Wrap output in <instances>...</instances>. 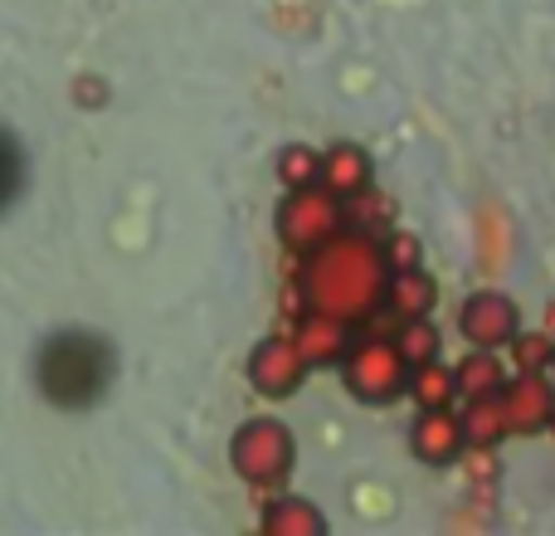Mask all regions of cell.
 <instances>
[{"label": "cell", "instance_id": "e0dca14e", "mask_svg": "<svg viewBox=\"0 0 555 536\" xmlns=\"http://www.w3.org/2000/svg\"><path fill=\"white\" fill-rule=\"evenodd\" d=\"M400 352H404V361L410 366H420V361H434V352H439V327L429 322V317H410V322L400 327Z\"/></svg>", "mask_w": 555, "mask_h": 536}, {"label": "cell", "instance_id": "7c38bea8", "mask_svg": "<svg viewBox=\"0 0 555 536\" xmlns=\"http://www.w3.org/2000/svg\"><path fill=\"white\" fill-rule=\"evenodd\" d=\"M459 385H463V400H482V395H498L507 385V371H502L498 352L492 346H468L459 361Z\"/></svg>", "mask_w": 555, "mask_h": 536}, {"label": "cell", "instance_id": "5b68a950", "mask_svg": "<svg viewBox=\"0 0 555 536\" xmlns=\"http://www.w3.org/2000/svg\"><path fill=\"white\" fill-rule=\"evenodd\" d=\"M459 332L468 346H492V352H502V346H512L521 336V312L507 293L482 288V293H473L468 303H463Z\"/></svg>", "mask_w": 555, "mask_h": 536}, {"label": "cell", "instance_id": "8fae6325", "mask_svg": "<svg viewBox=\"0 0 555 536\" xmlns=\"http://www.w3.org/2000/svg\"><path fill=\"white\" fill-rule=\"evenodd\" d=\"M410 395H414V405L420 410H443V405H453L463 395V385H459V366H439V361H420L410 371Z\"/></svg>", "mask_w": 555, "mask_h": 536}, {"label": "cell", "instance_id": "7a4b0ae2", "mask_svg": "<svg viewBox=\"0 0 555 536\" xmlns=\"http://www.w3.org/2000/svg\"><path fill=\"white\" fill-rule=\"evenodd\" d=\"M410 371L414 366L404 361L400 342H385V336H365V342H356L351 352L341 356L346 391L365 405H385V400H395V395H404L410 391Z\"/></svg>", "mask_w": 555, "mask_h": 536}, {"label": "cell", "instance_id": "ac0fdd59", "mask_svg": "<svg viewBox=\"0 0 555 536\" xmlns=\"http://www.w3.org/2000/svg\"><path fill=\"white\" fill-rule=\"evenodd\" d=\"M507 352L517 356V371H546V366H555L551 336H537V332H521L517 342L507 346Z\"/></svg>", "mask_w": 555, "mask_h": 536}, {"label": "cell", "instance_id": "8992f818", "mask_svg": "<svg viewBox=\"0 0 555 536\" xmlns=\"http://www.w3.org/2000/svg\"><path fill=\"white\" fill-rule=\"evenodd\" d=\"M307 371H312V361L302 356L297 336H269V342H259L249 356V381H254V391L269 395V400H287V395L307 381Z\"/></svg>", "mask_w": 555, "mask_h": 536}, {"label": "cell", "instance_id": "ba28073f", "mask_svg": "<svg viewBox=\"0 0 555 536\" xmlns=\"http://www.w3.org/2000/svg\"><path fill=\"white\" fill-rule=\"evenodd\" d=\"M410 449H414V459L429 463V469L453 463L463 449H468L463 414H453L449 405H443V410H420V420H414V430H410Z\"/></svg>", "mask_w": 555, "mask_h": 536}, {"label": "cell", "instance_id": "2e32d148", "mask_svg": "<svg viewBox=\"0 0 555 536\" xmlns=\"http://www.w3.org/2000/svg\"><path fill=\"white\" fill-rule=\"evenodd\" d=\"M278 181H283L287 191H297V186H317L322 181V156H317L307 142H287L283 152H278Z\"/></svg>", "mask_w": 555, "mask_h": 536}, {"label": "cell", "instance_id": "30bf717a", "mask_svg": "<svg viewBox=\"0 0 555 536\" xmlns=\"http://www.w3.org/2000/svg\"><path fill=\"white\" fill-rule=\"evenodd\" d=\"M322 181L332 186L336 195H361L371 186V156L351 142H336L322 152Z\"/></svg>", "mask_w": 555, "mask_h": 536}, {"label": "cell", "instance_id": "3957f363", "mask_svg": "<svg viewBox=\"0 0 555 536\" xmlns=\"http://www.w3.org/2000/svg\"><path fill=\"white\" fill-rule=\"evenodd\" d=\"M341 201H346V195H336L326 181L287 191L283 210H278V234H283L287 250L312 254L317 244H326L332 234H341V220H346Z\"/></svg>", "mask_w": 555, "mask_h": 536}, {"label": "cell", "instance_id": "52a82bcc", "mask_svg": "<svg viewBox=\"0 0 555 536\" xmlns=\"http://www.w3.org/2000/svg\"><path fill=\"white\" fill-rule=\"evenodd\" d=\"M498 400L507 434H541L555 420V385L546 381V371H517L498 391Z\"/></svg>", "mask_w": 555, "mask_h": 536}, {"label": "cell", "instance_id": "d6986e66", "mask_svg": "<svg viewBox=\"0 0 555 536\" xmlns=\"http://www.w3.org/2000/svg\"><path fill=\"white\" fill-rule=\"evenodd\" d=\"M385 254H390V268H395V273H400V268H420V244H414L410 234H390Z\"/></svg>", "mask_w": 555, "mask_h": 536}, {"label": "cell", "instance_id": "9c48e42d", "mask_svg": "<svg viewBox=\"0 0 555 536\" xmlns=\"http://www.w3.org/2000/svg\"><path fill=\"white\" fill-rule=\"evenodd\" d=\"M346 327L351 322H341V317H326V312H307L302 317V327H297V346H302V356L312 366H332V361H341L346 352H351V336H346Z\"/></svg>", "mask_w": 555, "mask_h": 536}, {"label": "cell", "instance_id": "4fadbf2b", "mask_svg": "<svg viewBox=\"0 0 555 536\" xmlns=\"http://www.w3.org/2000/svg\"><path fill=\"white\" fill-rule=\"evenodd\" d=\"M434 297H439V288H434V278L424 268H400L390 278V297L385 303H390V312H400L410 322V317H429Z\"/></svg>", "mask_w": 555, "mask_h": 536}, {"label": "cell", "instance_id": "9a60e30c", "mask_svg": "<svg viewBox=\"0 0 555 536\" xmlns=\"http://www.w3.org/2000/svg\"><path fill=\"white\" fill-rule=\"evenodd\" d=\"M463 430H468V449H492L498 439H507V420H502L498 395H482V400L463 405Z\"/></svg>", "mask_w": 555, "mask_h": 536}, {"label": "cell", "instance_id": "5bb4252c", "mask_svg": "<svg viewBox=\"0 0 555 536\" xmlns=\"http://www.w3.org/2000/svg\"><path fill=\"white\" fill-rule=\"evenodd\" d=\"M263 532L269 536H317V532H326V522H322V512H317L312 502L278 498L273 508L263 512Z\"/></svg>", "mask_w": 555, "mask_h": 536}, {"label": "cell", "instance_id": "277c9868", "mask_svg": "<svg viewBox=\"0 0 555 536\" xmlns=\"http://www.w3.org/2000/svg\"><path fill=\"white\" fill-rule=\"evenodd\" d=\"M234 473L254 488H278L293 473V434L278 420H249L240 424V434L230 439Z\"/></svg>", "mask_w": 555, "mask_h": 536}, {"label": "cell", "instance_id": "6da1fadb", "mask_svg": "<svg viewBox=\"0 0 555 536\" xmlns=\"http://www.w3.org/2000/svg\"><path fill=\"white\" fill-rule=\"evenodd\" d=\"M390 254L361 230H341L312 254H302L297 293L307 312H326L341 322H365L390 297Z\"/></svg>", "mask_w": 555, "mask_h": 536}]
</instances>
